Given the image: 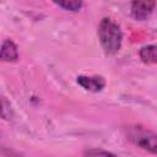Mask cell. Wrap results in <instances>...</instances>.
Returning <instances> with one entry per match:
<instances>
[{
  "mask_svg": "<svg viewBox=\"0 0 157 157\" xmlns=\"http://www.w3.org/2000/svg\"><path fill=\"white\" fill-rule=\"evenodd\" d=\"M140 59L146 64H157V45L148 44L140 49Z\"/></svg>",
  "mask_w": 157,
  "mask_h": 157,
  "instance_id": "cell-6",
  "label": "cell"
},
{
  "mask_svg": "<svg viewBox=\"0 0 157 157\" xmlns=\"http://www.w3.org/2000/svg\"><path fill=\"white\" fill-rule=\"evenodd\" d=\"M0 58H1L2 61H16L18 59L17 45L11 39H6V40L2 42Z\"/></svg>",
  "mask_w": 157,
  "mask_h": 157,
  "instance_id": "cell-5",
  "label": "cell"
},
{
  "mask_svg": "<svg viewBox=\"0 0 157 157\" xmlns=\"http://www.w3.org/2000/svg\"><path fill=\"white\" fill-rule=\"evenodd\" d=\"M85 157H118L117 155L101 148H88L83 152Z\"/></svg>",
  "mask_w": 157,
  "mask_h": 157,
  "instance_id": "cell-8",
  "label": "cell"
},
{
  "mask_svg": "<svg viewBox=\"0 0 157 157\" xmlns=\"http://www.w3.org/2000/svg\"><path fill=\"white\" fill-rule=\"evenodd\" d=\"M98 37L107 54H115L119 52L123 42V33L117 22L110 18H103L98 26Z\"/></svg>",
  "mask_w": 157,
  "mask_h": 157,
  "instance_id": "cell-1",
  "label": "cell"
},
{
  "mask_svg": "<svg viewBox=\"0 0 157 157\" xmlns=\"http://www.w3.org/2000/svg\"><path fill=\"white\" fill-rule=\"evenodd\" d=\"M129 139L137 145L139 147L157 155V134L144 130V129H132L129 132Z\"/></svg>",
  "mask_w": 157,
  "mask_h": 157,
  "instance_id": "cell-2",
  "label": "cell"
},
{
  "mask_svg": "<svg viewBox=\"0 0 157 157\" xmlns=\"http://www.w3.org/2000/svg\"><path fill=\"white\" fill-rule=\"evenodd\" d=\"M155 5V1H134L131 2V15L135 20L144 21L152 13Z\"/></svg>",
  "mask_w": 157,
  "mask_h": 157,
  "instance_id": "cell-3",
  "label": "cell"
},
{
  "mask_svg": "<svg viewBox=\"0 0 157 157\" xmlns=\"http://www.w3.org/2000/svg\"><path fill=\"white\" fill-rule=\"evenodd\" d=\"M77 83L90 92L102 91L105 86V81L102 76H78Z\"/></svg>",
  "mask_w": 157,
  "mask_h": 157,
  "instance_id": "cell-4",
  "label": "cell"
},
{
  "mask_svg": "<svg viewBox=\"0 0 157 157\" xmlns=\"http://www.w3.org/2000/svg\"><path fill=\"white\" fill-rule=\"evenodd\" d=\"M55 5H58L59 7H63L64 10H67V11H72V12H76L78 11L81 7H82V1H56Z\"/></svg>",
  "mask_w": 157,
  "mask_h": 157,
  "instance_id": "cell-7",
  "label": "cell"
}]
</instances>
